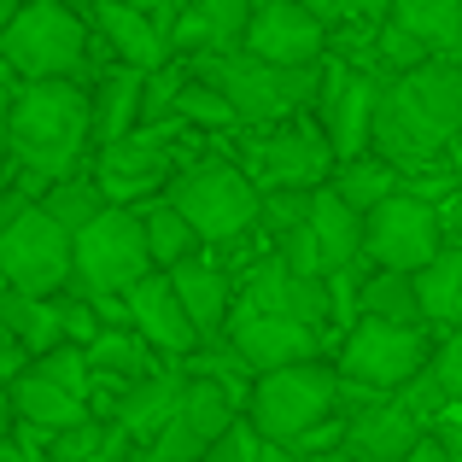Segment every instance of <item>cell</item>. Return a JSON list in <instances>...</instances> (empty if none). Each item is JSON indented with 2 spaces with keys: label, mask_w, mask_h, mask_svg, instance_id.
<instances>
[{
  "label": "cell",
  "mask_w": 462,
  "mask_h": 462,
  "mask_svg": "<svg viewBox=\"0 0 462 462\" xmlns=\"http://www.w3.org/2000/svg\"><path fill=\"white\" fill-rule=\"evenodd\" d=\"M457 135H462V70L457 65L421 59L416 70H398L393 82H381L374 124H369V147L381 164L421 170Z\"/></svg>",
  "instance_id": "cell-1"
},
{
  "label": "cell",
  "mask_w": 462,
  "mask_h": 462,
  "mask_svg": "<svg viewBox=\"0 0 462 462\" xmlns=\"http://www.w3.org/2000/svg\"><path fill=\"white\" fill-rule=\"evenodd\" d=\"M88 147V88L82 82H18L6 112V152L42 181H70Z\"/></svg>",
  "instance_id": "cell-2"
},
{
  "label": "cell",
  "mask_w": 462,
  "mask_h": 462,
  "mask_svg": "<svg viewBox=\"0 0 462 462\" xmlns=\"http://www.w3.org/2000/svg\"><path fill=\"white\" fill-rule=\"evenodd\" d=\"M0 65L18 82H77L88 65V18L59 0H23L0 35Z\"/></svg>",
  "instance_id": "cell-3"
},
{
  "label": "cell",
  "mask_w": 462,
  "mask_h": 462,
  "mask_svg": "<svg viewBox=\"0 0 462 462\" xmlns=\"http://www.w3.org/2000/svg\"><path fill=\"white\" fill-rule=\"evenodd\" d=\"M164 205L199 235V246H235V240H246L252 223H258V188L246 181L240 164H223V158L181 170V176L170 181Z\"/></svg>",
  "instance_id": "cell-4"
},
{
  "label": "cell",
  "mask_w": 462,
  "mask_h": 462,
  "mask_svg": "<svg viewBox=\"0 0 462 462\" xmlns=\"http://www.w3.org/2000/svg\"><path fill=\"white\" fill-rule=\"evenodd\" d=\"M334 404H339V374L316 357V363H293V369L263 374L246 393V421L263 445H293L310 428H322L334 416Z\"/></svg>",
  "instance_id": "cell-5"
},
{
  "label": "cell",
  "mask_w": 462,
  "mask_h": 462,
  "mask_svg": "<svg viewBox=\"0 0 462 462\" xmlns=\"http://www.w3.org/2000/svg\"><path fill=\"white\" fill-rule=\"evenodd\" d=\"M141 275H152L147 240H141V211L106 205L94 223H82L77 235H70V287H77V293L124 299Z\"/></svg>",
  "instance_id": "cell-6"
},
{
  "label": "cell",
  "mask_w": 462,
  "mask_h": 462,
  "mask_svg": "<svg viewBox=\"0 0 462 462\" xmlns=\"http://www.w3.org/2000/svg\"><path fill=\"white\" fill-rule=\"evenodd\" d=\"M199 82H211L228 100L235 124H282V117H293L305 100H316L322 65L275 70V65H258V59H246V53H223V59H199Z\"/></svg>",
  "instance_id": "cell-7"
},
{
  "label": "cell",
  "mask_w": 462,
  "mask_h": 462,
  "mask_svg": "<svg viewBox=\"0 0 462 462\" xmlns=\"http://www.w3.org/2000/svg\"><path fill=\"white\" fill-rule=\"evenodd\" d=\"M0 282L18 299H59L70 287V235L42 205L0 223Z\"/></svg>",
  "instance_id": "cell-8"
},
{
  "label": "cell",
  "mask_w": 462,
  "mask_h": 462,
  "mask_svg": "<svg viewBox=\"0 0 462 462\" xmlns=\"http://www.w3.org/2000/svg\"><path fill=\"white\" fill-rule=\"evenodd\" d=\"M334 147H328L322 124L310 117H287L282 129H270V141H252L246 147V181L258 193H316L334 176Z\"/></svg>",
  "instance_id": "cell-9"
},
{
  "label": "cell",
  "mask_w": 462,
  "mask_h": 462,
  "mask_svg": "<svg viewBox=\"0 0 462 462\" xmlns=\"http://www.w3.org/2000/svg\"><path fill=\"white\" fill-rule=\"evenodd\" d=\"M439 246H445L439 211L428 199H416V193H393L363 217L357 258H369L374 270H393V275H416Z\"/></svg>",
  "instance_id": "cell-10"
},
{
  "label": "cell",
  "mask_w": 462,
  "mask_h": 462,
  "mask_svg": "<svg viewBox=\"0 0 462 462\" xmlns=\"http://www.w3.org/2000/svg\"><path fill=\"white\" fill-rule=\"evenodd\" d=\"M428 363V334L421 328H386V322H357L339 351V381L363 393H398L410 374Z\"/></svg>",
  "instance_id": "cell-11"
},
{
  "label": "cell",
  "mask_w": 462,
  "mask_h": 462,
  "mask_svg": "<svg viewBox=\"0 0 462 462\" xmlns=\"http://www.w3.org/2000/svg\"><path fill=\"white\" fill-rule=\"evenodd\" d=\"M223 334H228V351H235L252 374H275V369H293V363H316V346H322L316 328L287 322V316H263V310H252L246 299L228 305Z\"/></svg>",
  "instance_id": "cell-12"
},
{
  "label": "cell",
  "mask_w": 462,
  "mask_h": 462,
  "mask_svg": "<svg viewBox=\"0 0 462 462\" xmlns=\"http://www.w3.org/2000/svg\"><path fill=\"white\" fill-rule=\"evenodd\" d=\"M240 53L258 59V65H275V70H310L328 53V30L299 0H270V6H252Z\"/></svg>",
  "instance_id": "cell-13"
},
{
  "label": "cell",
  "mask_w": 462,
  "mask_h": 462,
  "mask_svg": "<svg viewBox=\"0 0 462 462\" xmlns=\"http://www.w3.org/2000/svg\"><path fill=\"white\" fill-rule=\"evenodd\" d=\"M228 421H235V404H228L211 381H193V374H188L176 410H170V421L158 428V439H152V462H199L205 445H211Z\"/></svg>",
  "instance_id": "cell-14"
},
{
  "label": "cell",
  "mask_w": 462,
  "mask_h": 462,
  "mask_svg": "<svg viewBox=\"0 0 462 462\" xmlns=\"http://www.w3.org/2000/svg\"><path fill=\"white\" fill-rule=\"evenodd\" d=\"M246 299L252 310H263V316H287V322H305L322 334L328 328V316H334V299H328V282H305V275H293L282 258H258L246 270Z\"/></svg>",
  "instance_id": "cell-15"
},
{
  "label": "cell",
  "mask_w": 462,
  "mask_h": 462,
  "mask_svg": "<svg viewBox=\"0 0 462 462\" xmlns=\"http://www.w3.org/2000/svg\"><path fill=\"white\" fill-rule=\"evenodd\" d=\"M316 94H322V135L334 158L346 164V158H363L369 147V124H374V100H381V82L363 77V70H328L322 82H316Z\"/></svg>",
  "instance_id": "cell-16"
},
{
  "label": "cell",
  "mask_w": 462,
  "mask_h": 462,
  "mask_svg": "<svg viewBox=\"0 0 462 462\" xmlns=\"http://www.w3.org/2000/svg\"><path fill=\"white\" fill-rule=\"evenodd\" d=\"M124 310H129V334L147 351H164V357H193V351H199V334H193L188 310L176 305V293H170V282L158 270L141 275L124 293Z\"/></svg>",
  "instance_id": "cell-17"
},
{
  "label": "cell",
  "mask_w": 462,
  "mask_h": 462,
  "mask_svg": "<svg viewBox=\"0 0 462 462\" xmlns=\"http://www.w3.org/2000/svg\"><path fill=\"white\" fill-rule=\"evenodd\" d=\"M164 170L170 158L158 141H112V147H100V170H94V188H100L106 205H117V211H129L135 199H147L152 188H164Z\"/></svg>",
  "instance_id": "cell-18"
},
{
  "label": "cell",
  "mask_w": 462,
  "mask_h": 462,
  "mask_svg": "<svg viewBox=\"0 0 462 462\" xmlns=\"http://www.w3.org/2000/svg\"><path fill=\"white\" fill-rule=\"evenodd\" d=\"M421 433H428V428L410 421L398 404H369V410H357V416L346 421L339 451H346L351 462H404L410 451H416Z\"/></svg>",
  "instance_id": "cell-19"
},
{
  "label": "cell",
  "mask_w": 462,
  "mask_h": 462,
  "mask_svg": "<svg viewBox=\"0 0 462 462\" xmlns=\"http://www.w3.org/2000/svg\"><path fill=\"white\" fill-rule=\"evenodd\" d=\"M164 282H170V293H176V305L188 310L193 334H199V351H205L217 334H223V316L235 305L228 275L211 270V263H199V258H188V263H176V270H164Z\"/></svg>",
  "instance_id": "cell-20"
},
{
  "label": "cell",
  "mask_w": 462,
  "mask_h": 462,
  "mask_svg": "<svg viewBox=\"0 0 462 462\" xmlns=\"http://www.w3.org/2000/svg\"><path fill=\"white\" fill-rule=\"evenodd\" d=\"M88 18H94V30H100V42L117 53V65L124 70H164L170 65V53H164V42H158V30H152V18L147 12H129V6H112V0H100V6H88Z\"/></svg>",
  "instance_id": "cell-21"
},
{
  "label": "cell",
  "mask_w": 462,
  "mask_h": 462,
  "mask_svg": "<svg viewBox=\"0 0 462 462\" xmlns=\"http://www.w3.org/2000/svg\"><path fill=\"white\" fill-rule=\"evenodd\" d=\"M6 404H12V428L18 433H42V439H53V433L88 421V404L70 398V393H59V386H47L42 374H18V381L6 386Z\"/></svg>",
  "instance_id": "cell-22"
},
{
  "label": "cell",
  "mask_w": 462,
  "mask_h": 462,
  "mask_svg": "<svg viewBox=\"0 0 462 462\" xmlns=\"http://www.w3.org/2000/svg\"><path fill=\"white\" fill-rule=\"evenodd\" d=\"M305 235H310V246H316V263H322V275H339V270H351V263H357L363 217L346 211V205H339L328 188H316L310 205H305Z\"/></svg>",
  "instance_id": "cell-23"
},
{
  "label": "cell",
  "mask_w": 462,
  "mask_h": 462,
  "mask_svg": "<svg viewBox=\"0 0 462 462\" xmlns=\"http://www.w3.org/2000/svg\"><path fill=\"white\" fill-rule=\"evenodd\" d=\"M141 129V70H106L88 94V141L112 147V141H129Z\"/></svg>",
  "instance_id": "cell-24"
},
{
  "label": "cell",
  "mask_w": 462,
  "mask_h": 462,
  "mask_svg": "<svg viewBox=\"0 0 462 462\" xmlns=\"http://www.w3.org/2000/svg\"><path fill=\"white\" fill-rule=\"evenodd\" d=\"M181 381L188 374H170V369H152L147 381H135V386H124L117 393V439H158V428L170 421V410H176V398H181Z\"/></svg>",
  "instance_id": "cell-25"
},
{
  "label": "cell",
  "mask_w": 462,
  "mask_h": 462,
  "mask_svg": "<svg viewBox=\"0 0 462 462\" xmlns=\"http://www.w3.org/2000/svg\"><path fill=\"white\" fill-rule=\"evenodd\" d=\"M82 357H88V374H94V381H117V393L152 374V351L141 346L129 328H100V334L82 346Z\"/></svg>",
  "instance_id": "cell-26"
},
{
  "label": "cell",
  "mask_w": 462,
  "mask_h": 462,
  "mask_svg": "<svg viewBox=\"0 0 462 462\" xmlns=\"http://www.w3.org/2000/svg\"><path fill=\"white\" fill-rule=\"evenodd\" d=\"M386 23L404 30L416 47H457L462 42V0H393Z\"/></svg>",
  "instance_id": "cell-27"
},
{
  "label": "cell",
  "mask_w": 462,
  "mask_h": 462,
  "mask_svg": "<svg viewBox=\"0 0 462 462\" xmlns=\"http://www.w3.org/2000/svg\"><path fill=\"white\" fill-rule=\"evenodd\" d=\"M328 193H334L346 211L369 217L381 199L398 193V170L381 164V158H346V164H334V176H328Z\"/></svg>",
  "instance_id": "cell-28"
},
{
  "label": "cell",
  "mask_w": 462,
  "mask_h": 462,
  "mask_svg": "<svg viewBox=\"0 0 462 462\" xmlns=\"http://www.w3.org/2000/svg\"><path fill=\"white\" fill-rule=\"evenodd\" d=\"M357 322H386V328H421V305H416V282L393 270H374L357 293Z\"/></svg>",
  "instance_id": "cell-29"
},
{
  "label": "cell",
  "mask_w": 462,
  "mask_h": 462,
  "mask_svg": "<svg viewBox=\"0 0 462 462\" xmlns=\"http://www.w3.org/2000/svg\"><path fill=\"white\" fill-rule=\"evenodd\" d=\"M0 328H12V339H18L30 357H42V351L65 346L59 299H18V293H6V299H0Z\"/></svg>",
  "instance_id": "cell-30"
},
{
  "label": "cell",
  "mask_w": 462,
  "mask_h": 462,
  "mask_svg": "<svg viewBox=\"0 0 462 462\" xmlns=\"http://www.w3.org/2000/svg\"><path fill=\"white\" fill-rule=\"evenodd\" d=\"M416 305H421V322H451L457 299H462V246H439L416 275Z\"/></svg>",
  "instance_id": "cell-31"
},
{
  "label": "cell",
  "mask_w": 462,
  "mask_h": 462,
  "mask_svg": "<svg viewBox=\"0 0 462 462\" xmlns=\"http://www.w3.org/2000/svg\"><path fill=\"white\" fill-rule=\"evenodd\" d=\"M141 240H147V258H152L158 275L176 270V263H188V258H199V235H193L170 205H152V211L141 217Z\"/></svg>",
  "instance_id": "cell-32"
},
{
  "label": "cell",
  "mask_w": 462,
  "mask_h": 462,
  "mask_svg": "<svg viewBox=\"0 0 462 462\" xmlns=\"http://www.w3.org/2000/svg\"><path fill=\"white\" fill-rule=\"evenodd\" d=\"M42 211L53 217L65 235H77L82 223H94V217L106 211V199H100V188L94 181H82V176H70V181H53V193L42 199Z\"/></svg>",
  "instance_id": "cell-33"
},
{
  "label": "cell",
  "mask_w": 462,
  "mask_h": 462,
  "mask_svg": "<svg viewBox=\"0 0 462 462\" xmlns=\"http://www.w3.org/2000/svg\"><path fill=\"white\" fill-rule=\"evenodd\" d=\"M30 374H42L47 386H59V393L82 398V404H88V393H94V374H88V357H82V346H53V351H42V357L30 363Z\"/></svg>",
  "instance_id": "cell-34"
},
{
  "label": "cell",
  "mask_w": 462,
  "mask_h": 462,
  "mask_svg": "<svg viewBox=\"0 0 462 462\" xmlns=\"http://www.w3.org/2000/svg\"><path fill=\"white\" fill-rule=\"evenodd\" d=\"M170 112L176 117H188V124H199V129H228L235 124V112H228V100L211 88V82H199V77H181V88H176V100H170Z\"/></svg>",
  "instance_id": "cell-35"
},
{
  "label": "cell",
  "mask_w": 462,
  "mask_h": 462,
  "mask_svg": "<svg viewBox=\"0 0 462 462\" xmlns=\"http://www.w3.org/2000/svg\"><path fill=\"white\" fill-rule=\"evenodd\" d=\"M421 374H428V381L439 386L445 410H451V404H462V334H445L439 346L428 351V363H421Z\"/></svg>",
  "instance_id": "cell-36"
},
{
  "label": "cell",
  "mask_w": 462,
  "mask_h": 462,
  "mask_svg": "<svg viewBox=\"0 0 462 462\" xmlns=\"http://www.w3.org/2000/svg\"><path fill=\"white\" fill-rule=\"evenodd\" d=\"M100 451H106V421H94V416L47 439V462H94Z\"/></svg>",
  "instance_id": "cell-37"
},
{
  "label": "cell",
  "mask_w": 462,
  "mask_h": 462,
  "mask_svg": "<svg viewBox=\"0 0 462 462\" xmlns=\"http://www.w3.org/2000/svg\"><path fill=\"white\" fill-rule=\"evenodd\" d=\"M258 445H263V439L252 433V421H240V416H235L211 445H205V457H199V462H258Z\"/></svg>",
  "instance_id": "cell-38"
},
{
  "label": "cell",
  "mask_w": 462,
  "mask_h": 462,
  "mask_svg": "<svg viewBox=\"0 0 462 462\" xmlns=\"http://www.w3.org/2000/svg\"><path fill=\"white\" fill-rule=\"evenodd\" d=\"M305 205H310V193H258V223L270 235H293L305 223Z\"/></svg>",
  "instance_id": "cell-39"
},
{
  "label": "cell",
  "mask_w": 462,
  "mask_h": 462,
  "mask_svg": "<svg viewBox=\"0 0 462 462\" xmlns=\"http://www.w3.org/2000/svg\"><path fill=\"white\" fill-rule=\"evenodd\" d=\"M428 439L439 445L445 462H462V421H457V416H439V421L428 428Z\"/></svg>",
  "instance_id": "cell-40"
},
{
  "label": "cell",
  "mask_w": 462,
  "mask_h": 462,
  "mask_svg": "<svg viewBox=\"0 0 462 462\" xmlns=\"http://www.w3.org/2000/svg\"><path fill=\"white\" fill-rule=\"evenodd\" d=\"M386 6H393V0H346V18H357V23H386Z\"/></svg>",
  "instance_id": "cell-41"
},
{
  "label": "cell",
  "mask_w": 462,
  "mask_h": 462,
  "mask_svg": "<svg viewBox=\"0 0 462 462\" xmlns=\"http://www.w3.org/2000/svg\"><path fill=\"white\" fill-rule=\"evenodd\" d=\"M299 6H305L310 18L322 23V30H328V23H339V18H346V0H299Z\"/></svg>",
  "instance_id": "cell-42"
},
{
  "label": "cell",
  "mask_w": 462,
  "mask_h": 462,
  "mask_svg": "<svg viewBox=\"0 0 462 462\" xmlns=\"http://www.w3.org/2000/svg\"><path fill=\"white\" fill-rule=\"evenodd\" d=\"M12 94H18V77L0 65V147H6V112H12Z\"/></svg>",
  "instance_id": "cell-43"
},
{
  "label": "cell",
  "mask_w": 462,
  "mask_h": 462,
  "mask_svg": "<svg viewBox=\"0 0 462 462\" xmlns=\"http://www.w3.org/2000/svg\"><path fill=\"white\" fill-rule=\"evenodd\" d=\"M404 462H445V457H439V445H433L428 433H421V439H416V451H410Z\"/></svg>",
  "instance_id": "cell-44"
},
{
  "label": "cell",
  "mask_w": 462,
  "mask_h": 462,
  "mask_svg": "<svg viewBox=\"0 0 462 462\" xmlns=\"http://www.w3.org/2000/svg\"><path fill=\"white\" fill-rule=\"evenodd\" d=\"M12 445V404H6V386H0V451Z\"/></svg>",
  "instance_id": "cell-45"
},
{
  "label": "cell",
  "mask_w": 462,
  "mask_h": 462,
  "mask_svg": "<svg viewBox=\"0 0 462 462\" xmlns=\"http://www.w3.org/2000/svg\"><path fill=\"white\" fill-rule=\"evenodd\" d=\"M258 462H299L287 445H258Z\"/></svg>",
  "instance_id": "cell-46"
},
{
  "label": "cell",
  "mask_w": 462,
  "mask_h": 462,
  "mask_svg": "<svg viewBox=\"0 0 462 462\" xmlns=\"http://www.w3.org/2000/svg\"><path fill=\"white\" fill-rule=\"evenodd\" d=\"M23 0H0V35H6V23H12V12H18Z\"/></svg>",
  "instance_id": "cell-47"
},
{
  "label": "cell",
  "mask_w": 462,
  "mask_h": 462,
  "mask_svg": "<svg viewBox=\"0 0 462 462\" xmlns=\"http://www.w3.org/2000/svg\"><path fill=\"white\" fill-rule=\"evenodd\" d=\"M112 6H129V12H152L158 0H112Z\"/></svg>",
  "instance_id": "cell-48"
},
{
  "label": "cell",
  "mask_w": 462,
  "mask_h": 462,
  "mask_svg": "<svg viewBox=\"0 0 462 462\" xmlns=\"http://www.w3.org/2000/svg\"><path fill=\"white\" fill-rule=\"evenodd\" d=\"M305 462H351L346 451H322V457H305Z\"/></svg>",
  "instance_id": "cell-49"
},
{
  "label": "cell",
  "mask_w": 462,
  "mask_h": 462,
  "mask_svg": "<svg viewBox=\"0 0 462 462\" xmlns=\"http://www.w3.org/2000/svg\"><path fill=\"white\" fill-rule=\"evenodd\" d=\"M59 6H70V12H88V6H100V0H59Z\"/></svg>",
  "instance_id": "cell-50"
},
{
  "label": "cell",
  "mask_w": 462,
  "mask_h": 462,
  "mask_svg": "<svg viewBox=\"0 0 462 462\" xmlns=\"http://www.w3.org/2000/svg\"><path fill=\"white\" fill-rule=\"evenodd\" d=\"M451 322H457V334H462V299H457V310H451Z\"/></svg>",
  "instance_id": "cell-51"
}]
</instances>
